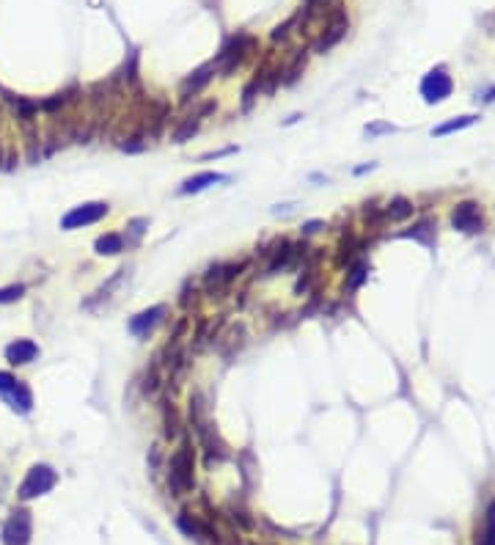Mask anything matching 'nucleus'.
<instances>
[{"mask_svg": "<svg viewBox=\"0 0 495 545\" xmlns=\"http://www.w3.org/2000/svg\"><path fill=\"white\" fill-rule=\"evenodd\" d=\"M168 485L176 496L190 493L196 487V449H193L190 438L182 440L179 449L168 460Z\"/></svg>", "mask_w": 495, "mask_h": 545, "instance_id": "1", "label": "nucleus"}, {"mask_svg": "<svg viewBox=\"0 0 495 545\" xmlns=\"http://www.w3.org/2000/svg\"><path fill=\"white\" fill-rule=\"evenodd\" d=\"M385 212H388V218H391V221H402V218L412 215V204L408 201V199H393Z\"/></svg>", "mask_w": 495, "mask_h": 545, "instance_id": "17", "label": "nucleus"}, {"mask_svg": "<svg viewBox=\"0 0 495 545\" xmlns=\"http://www.w3.org/2000/svg\"><path fill=\"white\" fill-rule=\"evenodd\" d=\"M94 251L100 253V256H119L124 251V237L119 231H107L102 237H97Z\"/></svg>", "mask_w": 495, "mask_h": 545, "instance_id": "12", "label": "nucleus"}, {"mask_svg": "<svg viewBox=\"0 0 495 545\" xmlns=\"http://www.w3.org/2000/svg\"><path fill=\"white\" fill-rule=\"evenodd\" d=\"M107 212H110L107 201H85V204H78V207H72V210L61 218V229L75 231V229H85V226H94V223L102 221Z\"/></svg>", "mask_w": 495, "mask_h": 545, "instance_id": "3", "label": "nucleus"}, {"mask_svg": "<svg viewBox=\"0 0 495 545\" xmlns=\"http://www.w3.org/2000/svg\"><path fill=\"white\" fill-rule=\"evenodd\" d=\"M55 482H58V474L53 471V465L36 462V465H31V471L25 474V480H22L17 496H20L22 502L39 499V496H44V493H50V490L55 487Z\"/></svg>", "mask_w": 495, "mask_h": 545, "instance_id": "2", "label": "nucleus"}, {"mask_svg": "<svg viewBox=\"0 0 495 545\" xmlns=\"http://www.w3.org/2000/svg\"><path fill=\"white\" fill-rule=\"evenodd\" d=\"M347 28H350V20H347V14L341 11V3H336L333 14H330L328 28H325V31H322V36L316 39V44H314V50H316V53H328L330 47H336V44L344 39Z\"/></svg>", "mask_w": 495, "mask_h": 545, "instance_id": "5", "label": "nucleus"}, {"mask_svg": "<svg viewBox=\"0 0 495 545\" xmlns=\"http://www.w3.org/2000/svg\"><path fill=\"white\" fill-rule=\"evenodd\" d=\"M6 399H9L11 408L20 411V413H31V408H33V397H31V391H28V386H25L22 380L14 383V388L6 394Z\"/></svg>", "mask_w": 495, "mask_h": 545, "instance_id": "13", "label": "nucleus"}, {"mask_svg": "<svg viewBox=\"0 0 495 545\" xmlns=\"http://www.w3.org/2000/svg\"><path fill=\"white\" fill-rule=\"evenodd\" d=\"M297 22V17H292L289 22H284V25H278L275 31H272V42H278V39H287V33H289V28Z\"/></svg>", "mask_w": 495, "mask_h": 545, "instance_id": "24", "label": "nucleus"}, {"mask_svg": "<svg viewBox=\"0 0 495 545\" xmlns=\"http://www.w3.org/2000/svg\"><path fill=\"white\" fill-rule=\"evenodd\" d=\"M256 47V39L253 36H245V33H240V36H234L231 42L223 47V53H220V58H218V63H220V69H223V75H228V72H234L240 63L245 61V55L250 53Z\"/></svg>", "mask_w": 495, "mask_h": 545, "instance_id": "6", "label": "nucleus"}, {"mask_svg": "<svg viewBox=\"0 0 495 545\" xmlns=\"http://www.w3.org/2000/svg\"><path fill=\"white\" fill-rule=\"evenodd\" d=\"M25 295V284H11V287H3L0 290V303H14Z\"/></svg>", "mask_w": 495, "mask_h": 545, "instance_id": "19", "label": "nucleus"}, {"mask_svg": "<svg viewBox=\"0 0 495 545\" xmlns=\"http://www.w3.org/2000/svg\"><path fill=\"white\" fill-rule=\"evenodd\" d=\"M198 122H201V116H190L187 122H182V125L171 132V141H174V144H185L187 138H193V135L198 132Z\"/></svg>", "mask_w": 495, "mask_h": 545, "instance_id": "16", "label": "nucleus"}, {"mask_svg": "<svg viewBox=\"0 0 495 545\" xmlns=\"http://www.w3.org/2000/svg\"><path fill=\"white\" fill-rule=\"evenodd\" d=\"M452 223H454V229H459V231H481L484 221H481L479 204H476V201H462V204H457L452 212Z\"/></svg>", "mask_w": 495, "mask_h": 545, "instance_id": "8", "label": "nucleus"}, {"mask_svg": "<svg viewBox=\"0 0 495 545\" xmlns=\"http://www.w3.org/2000/svg\"><path fill=\"white\" fill-rule=\"evenodd\" d=\"M363 278H366V268H363V265H358V268L352 270V275H350V290L361 287V284H363Z\"/></svg>", "mask_w": 495, "mask_h": 545, "instance_id": "23", "label": "nucleus"}, {"mask_svg": "<svg viewBox=\"0 0 495 545\" xmlns=\"http://www.w3.org/2000/svg\"><path fill=\"white\" fill-rule=\"evenodd\" d=\"M14 383H17V378H14V375H9V372H0V394L6 397V394L14 388Z\"/></svg>", "mask_w": 495, "mask_h": 545, "instance_id": "22", "label": "nucleus"}, {"mask_svg": "<svg viewBox=\"0 0 495 545\" xmlns=\"http://www.w3.org/2000/svg\"><path fill=\"white\" fill-rule=\"evenodd\" d=\"M36 356H39V347H36V342H31V339H17V342H11V344L6 347V361H9L11 366H25V364L36 361Z\"/></svg>", "mask_w": 495, "mask_h": 545, "instance_id": "9", "label": "nucleus"}, {"mask_svg": "<svg viewBox=\"0 0 495 545\" xmlns=\"http://www.w3.org/2000/svg\"><path fill=\"white\" fill-rule=\"evenodd\" d=\"M176 526H179V529L185 531L187 537H204L206 531H209V529H206V526L201 524L198 518H193L190 512H182V515L176 518Z\"/></svg>", "mask_w": 495, "mask_h": 545, "instance_id": "15", "label": "nucleus"}, {"mask_svg": "<svg viewBox=\"0 0 495 545\" xmlns=\"http://www.w3.org/2000/svg\"><path fill=\"white\" fill-rule=\"evenodd\" d=\"M421 94H424V100H427V102H440V100H446V97L452 94V78L446 75V69H443V66L432 69V72L424 78V83H421Z\"/></svg>", "mask_w": 495, "mask_h": 545, "instance_id": "7", "label": "nucleus"}, {"mask_svg": "<svg viewBox=\"0 0 495 545\" xmlns=\"http://www.w3.org/2000/svg\"><path fill=\"white\" fill-rule=\"evenodd\" d=\"M476 122V116H459V119H454L449 125H440L432 129V135H449L454 129H462V127H471Z\"/></svg>", "mask_w": 495, "mask_h": 545, "instance_id": "18", "label": "nucleus"}, {"mask_svg": "<svg viewBox=\"0 0 495 545\" xmlns=\"http://www.w3.org/2000/svg\"><path fill=\"white\" fill-rule=\"evenodd\" d=\"M306 69V53L303 55H297L294 61H292V66L287 69V78H284V83H294L297 78H300V72Z\"/></svg>", "mask_w": 495, "mask_h": 545, "instance_id": "20", "label": "nucleus"}, {"mask_svg": "<svg viewBox=\"0 0 495 545\" xmlns=\"http://www.w3.org/2000/svg\"><path fill=\"white\" fill-rule=\"evenodd\" d=\"M165 314V306H151V309H146L141 314H135L129 319V334L132 336H146L157 322H160V317Z\"/></svg>", "mask_w": 495, "mask_h": 545, "instance_id": "11", "label": "nucleus"}, {"mask_svg": "<svg viewBox=\"0 0 495 545\" xmlns=\"http://www.w3.org/2000/svg\"><path fill=\"white\" fill-rule=\"evenodd\" d=\"M226 179L228 176L226 174H220V171H201V174H196V176L185 179L182 188H179V193H182V196H193V193H201V190L212 188L215 182H226Z\"/></svg>", "mask_w": 495, "mask_h": 545, "instance_id": "10", "label": "nucleus"}, {"mask_svg": "<svg viewBox=\"0 0 495 545\" xmlns=\"http://www.w3.org/2000/svg\"><path fill=\"white\" fill-rule=\"evenodd\" d=\"M479 545H495V507L490 509V518H487V526H484V534Z\"/></svg>", "mask_w": 495, "mask_h": 545, "instance_id": "21", "label": "nucleus"}, {"mask_svg": "<svg viewBox=\"0 0 495 545\" xmlns=\"http://www.w3.org/2000/svg\"><path fill=\"white\" fill-rule=\"evenodd\" d=\"M319 229H325V221H309V223L303 226V234H316Z\"/></svg>", "mask_w": 495, "mask_h": 545, "instance_id": "25", "label": "nucleus"}, {"mask_svg": "<svg viewBox=\"0 0 495 545\" xmlns=\"http://www.w3.org/2000/svg\"><path fill=\"white\" fill-rule=\"evenodd\" d=\"M33 534V521L28 509H14L3 524V545H28Z\"/></svg>", "mask_w": 495, "mask_h": 545, "instance_id": "4", "label": "nucleus"}, {"mask_svg": "<svg viewBox=\"0 0 495 545\" xmlns=\"http://www.w3.org/2000/svg\"><path fill=\"white\" fill-rule=\"evenodd\" d=\"M212 69H215V66H204V69H198L193 78H187L185 85H182V94H185V100L190 97V91L196 94V91H201V88H204V85L212 80Z\"/></svg>", "mask_w": 495, "mask_h": 545, "instance_id": "14", "label": "nucleus"}]
</instances>
